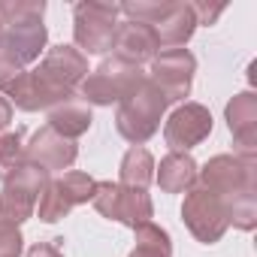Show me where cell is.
Instances as JSON below:
<instances>
[{"mask_svg":"<svg viewBox=\"0 0 257 257\" xmlns=\"http://www.w3.org/2000/svg\"><path fill=\"white\" fill-rule=\"evenodd\" d=\"M197 185L221 197L227 206L230 224L239 230L257 227V161L254 152L239 155H215L197 170Z\"/></svg>","mask_w":257,"mask_h":257,"instance_id":"cell-1","label":"cell"},{"mask_svg":"<svg viewBox=\"0 0 257 257\" xmlns=\"http://www.w3.org/2000/svg\"><path fill=\"white\" fill-rule=\"evenodd\" d=\"M146 82V73L134 64H127L121 58H106L100 61L97 70H91L82 79V100L91 106H112V103H124L127 97H134Z\"/></svg>","mask_w":257,"mask_h":257,"instance_id":"cell-2","label":"cell"},{"mask_svg":"<svg viewBox=\"0 0 257 257\" xmlns=\"http://www.w3.org/2000/svg\"><path fill=\"white\" fill-rule=\"evenodd\" d=\"M167 106H170V103L164 100V94L146 79L143 88H140L134 97H127L124 103H118V112H115V127H118V134H121L127 143L143 146L146 140H152V137L158 134Z\"/></svg>","mask_w":257,"mask_h":257,"instance_id":"cell-3","label":"cell"},{"mask_svg":"<svg viewBox=\"0 0 257 257\" xmlns=\"http://www.w3.org/2000/svg\"><path fill=\"white\" fill-rule=\"evenodd\" d=\"M91 203H94V209L103 218L118 221V224H127L131 230L149 224L152 215H155L152 197L146 191H140V188H124L118 182H97Z\"/></svg>","mask_w":257,"mask_h":257,"instance_id":"cell-4","label":"cell"},{"mask_svg":"<svg viewBox=\"0 0 257 257\" xmlns=\"http://www.w3.org/2000/svg\"><path fill=\"white\" fill-rule=\"evenodd\" d=\"M49 185V173L37 164H22L7 182H4V191H0V218L10 221V224H22L34 215L37 203H40V194L43 188Z\"/></svg>","mask_w":257,"mask_h":257,"instance_id":"cell-5","label":"cell"},{"mask_svg":"<svg viewBox=\"0 0 257 257\" xmlns=\"http://www.w3.org/2000/svg\"><path fill=\"white\" fill-rule=\"evenodd\" d=\"M73 16H76L73 37L82 55H103L112 49L118 16H121L118 4H94V0H88V4H76Z\"/></svg>","mask_w":257,"mask_h":257,"instance_id":"cell-6","label":"cell"},{"mask_svg":"<svg viewBox=\"0 0 257 257\" xmlns=\"http://www.w3.org/2000/svg\"><path fill=\"white\" fill-rule=\"evenodd\" d=\"M182 218H185V227L206 245L218 242L227 233V227H230L227 206L221 203V197H215L203 185H191L188 188V197H185V206H182Z\"/></svg>","mask_w":257,"mask_h":257,"instance_id":"cell-7","label":"cell"},{"mask_svg":"<svg viewBox=\"0 0 257 257\" xmlns=\"http://www.w3.org/2000/svg\"><path fill=\"white\" fill-rule=\"evenodd\" d=\"M194 73H197V58L188 49H167L155 55L146 79L164 94L167 103H179L191 94Z\"/></svg>","mask_w":257,"mask_h":257,"instance_id":"cell-8","label":"cell"},{"mask_svg":"<svg viewBox=\"0 0 257 257\" xmlns=\"http://www.w3.org/2000/svg\"><path fill=\"white\" fill-rule=\"evenodd\" d=\"M209 134H212V112L203 103H182L164 127L167 146L173 152H188L200 146Z\"/></svg>","mask_w":257,"mask_h":257,"instance_id":"cell-9","label":"cell"},{"mask_svg":"<svg viewBox=\"0 0 257 257\" xmlns=\"http://www.w3.org/2000/svg\"><path fill=\"white\" fill-rule=\"evenodd\" d=\"M76 155H79L76 143L64 140L61 134H55L49 124L40 127V131L31 137V143L25 146V161L43 167L46 173H52V170H70L73 161H76Z\"/></svg>","mask_w":257,"mask_h":257,"instance_id":"cell-10","label":"cell"},{"mask_svg":"<svg viewBox=\"0 0 257 257\" xmlns=\"http://www.w3.org/2000/svg\"><path fill=\"white\" fill-rule=\"evenodd\" d=\"M37 73H40L46 82H52V85H58V88H64V91H73V88L82 85V79L88 76V58H85L76 46H52V49L43 55Z\"/></svg>","mask_w":257,"mask_h":257,"instance_id":"cell-11","label":"cell"},{"mask_svg":"<svg viewBox=\"0 0 257 257\" xmlns=\"http://www.w3.org/2000/svg\"><path fill=\"white\" fill-rule=\"evenodd\" d=\"M7 94H10V103H16L19 109H25V112H40V109H52V106H58L61 100H67V97H73V91H64V88H58V85H52V82H46L37 70H25L10 88H7Z\"/></svg>","mask_w":257,"mask_h":257,"instance_id":"cell-12","label":"cell"},{"mask_svg":"<svg viewBox=\"0 0 257 257\" xmlns=\"http://www.w3.org/2000/svg\"><path fill=\"white\" fill-rule=\"evenodd\" d=\"M112 49H115V58L140 67L146 61H155V55L161 52V43H158V37H155V31L149 25H143V22H121L118 31H115Z\"/></svg>","mask_w":257,"mask_h":257,"instance_id":"cell-13","label":"cell"},{"mask_svg":"<svg viewBox=\"0 0 257 257\" xmlns=\"http://www.w3.org/2000/svg\"><path fill=\"white\" fill-rule=\"evenodd\" d=\"M49 43V31L43 22H31V25H19V28H4V46H0V55L10 58L13 64H19L22 70L28 64H34L43 49Z\"/></svg>","mask_w":257,"mask_h":257,"instance_id":"cell-14","label":"cell"},{"mask_svg":"<svg viewBox=\"0 0 257 257\" xmlns=\"http://www.w3.org/2000/svg\"><path fill=\"white\" fill-rule=\"evenodd\" d=\"M224 118H227V127H230L236 146H242V152H254V146H257V94L254 91L236 94L227 103Z\"/></svg>","mask_w":257,"mask_h":257,"instance_id":"cell-15","label":"cell"},{"mask_svg":"<svg viewBox=\"0 0 257 257\" xmlns=\"http://www.w3.org/2000/svg\"><path fill=\"white\" fill-rule=\"evenodd\" d=\"M152 31H155V37H158V43L161 46H185L191 37H194V31H197V13H194V7L191 4H167V10H164V16L155 22V25H149Z\"/></svg>","mask_w":257,"mask_h":257,"instance_id":"cell-16","label":"cell"},{"mask_svg":"<svg viewBox=\"0 0 257 257\" xmlns=\"http://www.w3.org/2000/svg\"><path fill=\"white\" fill-rule=\"evenodd\" d=\"M91 106L82 100V97H67L61 100L58 106L49 109V127L55 134H61L64 140H79L82 134H88V127H91Z\"/></svg>","mask_w":257,"mask_h":257,"instance_id":"cell-17","label":"cell"},{"mask_svg":"<svg viewBox=\"0 0 257 257\" xmlns=\"http://www.w3.org/2000/svg\"><path fill=\"white\" fill-rule=\"evenodd\" d=\"M155 179L164 194H182L197 182V161L188 152H170L161 158V167H155Z\"/></svg>","mask_w":257,"mask_h":257,"instance_id":"cell-18","label":"cell"},{"mask_svg":"<svg viewBox=\"0 0 257 257\" xmlns=\"http://www.w3.org/2000/svg\"><path fill=\"white\" fill-rule=\"evenodd\" d=\"M152 179H155V158H152V152L143 149V146L127 149V155L121 158V167H118V185L146 191Z\"/></svg>","mask_w":257,"mask_h":257,"instance_id":"cell-19","label":"cell"},{"mask_svg":"<svg viewBox=\"0 0 257 257\" xmlns=\"http://www.w3.org/2000/svg\"><path fill=\"white\" fill-rule=\"evenodd\" d=\"M137 233V248L131 251V257H170L173 254V242L170 233L158 224H143L134 230Z\"/></svg>","mask_w":257,"mask_h":257,"instance_id":"cell-20","label":"cell"},{"mask_svg":"<svg viewBox=\"0 0 257 257\" xmlns=\"http://www.w3.org/2000/svg\"><path fill=\"white\" fill-rule=\"evenodd\" d=\"M43 0H0V28H19L31 22H43Z\"/></svg>","mask_w":257,"mask_h":257,"instance_id":"cell-21","label":"cell"},{"mask_svg":"<svg viewBox=\"0 0 257 257\" xmlns=\"http://www.w3.org/2000/svg\"><path fill=\"white\" fill-rule=\"evenodd\" d=\"M70 209H73V203L64 197V191L58 188V182H55V179H49V185L43 188V194H40V203H37L40 221H46V224H55V221L67 218V215H70Z\"/></svg>","mask_w":257,"mask_h":257,"instance_id":"cell-22","label":"cell"},{"mask_svg":"<svg viewBox=\"0 0 257 257\" xmlns=\"http://www.w3.org/2000/svg\"><path fill=\"white\" fill-rule=\"evenodd\" d=\"M25 164V131L0 137V182H7Z\"/></svg>","mask_w":257,"mask_h":257,"instance_id":"cell-23","label":"cell"},{"mask_svg":"<svg viewBox=\"0 0 257 257\" xmlns=\"http://www.w3.org/2000/svg\"><path fill=\"white\" fill-rule=\"evenodd\" d=\"M58 182V188L64 191V197L73 203V206H82V203H88L91 197H94V179L88 176V173H64V176H58L55 179Z\"/></svg>","mask_w":257,"mask_h":257,"instance_id":"cell-24","label":"cell"},{"mask_svg":"<svg viewBox=\"0 0 257 257\" xmlns=\"http://www.w3.org/2000/svg\"><path fill=\"white\" fill-rule=\"evenodd\" d=\"M22 248H25L22 230L0 218V257H22Z\"/></svg>","mask_w":257,"mask_h":257,"instance_id":"cell-25","label":"cell"},{"mask_svg":"<svg viewBox=\"0 0 257 257\" xmlns=\"http://www.w3.org/2000/svg\"><path fill=\"white\" fill-rule=\"evenodd\" d=\"M25 70L19 67V64H13L10 58H4V55H0V91H7L19 76H22Z\"/></svg>","mask_w":257,"mask_h":257,"instance_id":"cell-26","label":"cell"},{"mask_svg":"<svg viewBox=\"0 0 257 257\" xmlns=\"http://www.w3.org/2000/svg\"><path fill=\"white\" fill-rule=\"evenodd\" d=\"M28 257H64V254H61L58 245H52V242H37V245L28 251Z\"/></svg>","mask_w":257,"mask_h":257,"instance_id":"cell-27","label":"cell"},{"mask_svg":"<svg viewBox=\"0 0 257 257\" xmlns=\"http://www.w3.org/2000/svg\"><path fill=\"white\" fill-rule=\"evenodd\" d=\"M10 121H13V103H10V97L0 94V131H7Z\"/></svg>","mask_w":257,"mask_h":257,"instance_id":"cell-28","label":"cell"},{"mask_svg":"<svg viewBox=\"0 0 257 257\" xmlns=\"http://www.w3.org/2000/svg\"><path fill=\"white\" fill-rule=\"evenodd\" d=\"M0 46H4V28H0Z\"/></svg>","mask_w":257,"mask_h":257,"instance_id":"cell-29","label":"cell"}]
</instances>
